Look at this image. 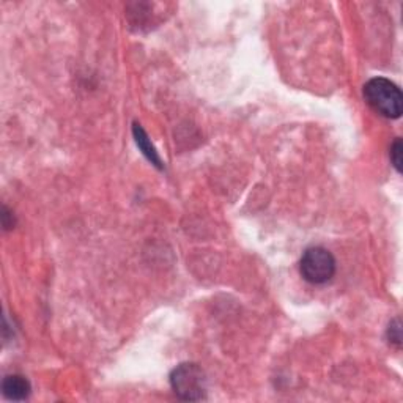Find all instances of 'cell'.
<instances>
[{
    "instance_id": "6da1fadb",
    "label": "cell",
    "mask_w": 403,
    "mask_h": 403,
    "mask_svg": "<svg viewBox=\"0 0 403 403\" xmlns=\"http://www.w3.org/2000/svg\"><path fill=\"white\" fill-rule=\"evenodd\" d=\"M366 103L386 118H399L403 109L400 89L385 77H373L364 85Z\"/></svg>"
},
{
    "instance_id": "7a4b0ae2",
    "label": "cell",
    "mask_w": 403,
    "mask_h": 403,
    "mask_svg": "<svg viewBox=\"0 0 403 403\" xmlns=\"http://www.w3.org/2000/svg\"><path fill=\"white\" fill-rule=\"evenodd\" d=\"M170 385L181 400H202L207 394V380L197 364H180L170 375Z\"/></svg>"
},
{
    "instance_id": "3957f363",
    "label": "cell",
    "mask_w": 403,
    "mask_h": 403,
    "mask_svg": "<svg viewBox=\"0 0 403 403\" xmlns=\"http://www.w3.org/2000/svg\"><path fill=\"white\" fill-rule=\"evenodd\" d=\"M300 271L304 281L314 283V286H320V283H326L334 277L335 259L325 248H309L301 257Z\"/></svg>"
},
{
    "instance_id": "277c9868",
    "label": "cell",
    "mask_w": 403,
    "mask_h": 403,
    "mask_svg": "<svg viewBox=\"0 0 403 403\" xmlns=\"http://www.w3.org/2000/svg\"><path fill=\"white\" fill-rule=\"evenodd\" d=\"M4 395L8 400H25L30 395V383L23 375H8L2 383Z\"/></svg>"
},
{
    "instance_id": "5b68a950",
    "label": "cell",
    "mask_w": 403,
    "mask_h": 403,
    "mask_svg": "<svg viewBox=\"0 0 403 403\" xmlns=\"http://www.w3.org/2000/svg\"><path fill=\"white\" fill-rule=\"evenodd\" d=\"M133 134H134V141L137 143V147L141 148V151L143 153V156L147 158V160L153 164V166H156L158 169H162V161H161V158L160 155H158V151L156 148L151 145L150 142V139L147 136V133H145L143 128L141 127V124H137L134 123V127H133Z\"/></svg>"
},
{
    "instance_id": "8992f818",
    "label": "cell",
    "mask_w": 403,
    "mask_h": 403,
    "mask_svg": "<svg viewBox=\"0 0 403 403\" xmlns=\"http://www.w3.org/2000/svg\"><path fill=\"white\" fill-rule=\"evenodd\" d=\"M388 337H389V342L394 343L395 347L400 348V343H402V328H400V320L395 319L394 321H391V325L388 328Z\"/></svg>"
},
{
    "instance_id": "52a82bcc",
    "label": "cell",
    "mask_w": 403,
    "mask_h": 403,
    "mask_svg": "<svg viewBox=\"0 0 403 403\" xmlns=\"http://www.w3.org/2000/svg\"><path fill=\"white\" fill-rule=\"evenodd\" d=\"M391 161L397 172H402V141L397 139L391 147Z\"/></svg>"
}]
</instances>
